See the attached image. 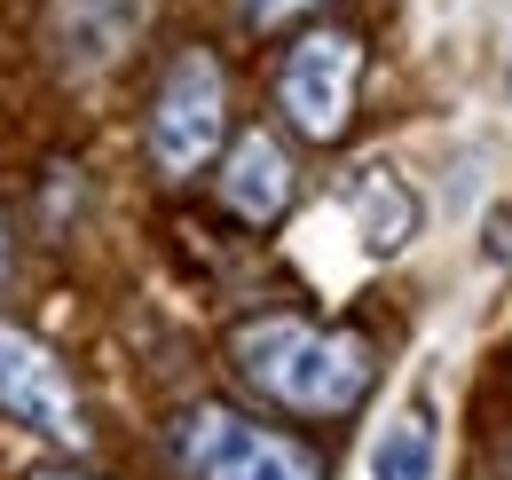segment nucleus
I'll return each instance as SVG.
<instances>
[{
  "mask_svg": "<svg viewBox=\"0 0 512 480\" xmlns=\"http://www.w3.org/2000/svg\"><path fill=\"white\" fill-rule=\"evenodd\" d=\"M308 8H331V0H245L253 24H292V16H308Z\"/></svg>",
  "mask_w": 512,
  "mask_h": 480,
  "instance_id": "9d476101",
  "label": "nucleus"
},
{
  "mask_svg": "<svg viewBox=\"0 0 512 480\" xmlns=\"http://www.w3.org/2000/svg\"><path fill=\"white\" fill-rule=\"evenodd\" d=\"M292 158H284V142L276 134H237V150H229V166H221V205L237 213V221H253V229H268V221H284V205H292Z\"/></svg>",
  "mask_w": 512,
  "mask_h": 480,
  "instance_id": "0eeeda50",
  "label": "nucleus"
},
{
  "mask_svg": "<svg viewBox=\"0 0 512 480\" xmlns=\"http://www.w3.org/2000/svg\"><path fill=\"white\" fill-rule=\"evenodd\" d=\"M371 480H434V418H426V410H410V418L379 441Z\"/></svg>",
  "mask_w": 512,
  "mask_h": 480,
  "instance_id": "1a4fd4ad",
  "label": "nucleus"
},
{
  "mask_svg": "<svg viewBox=\"0 0 512 480\" xmlns=\"http://www.w3.org/2000/svg\"><path fill=\"white\" fill-rule=\"evenodd\" d=\"M355 95H363V40L339 24L300 32L276 63V111L292 119L300 142H339L355 119Z\"/></svg>",
  "mask_w": 512,
  "mask_h": 480,
  "instance_id": "20e7f679",
  "label": "nucleus"
},
{
  "mask_svg": "<svg viewBox=\"0 0 512 480\" xmlns=\"http://www.w3.org/2000/svg\"><path fill=\"white\" fill-rule=\"evenodd\" d=\"M158 0H56L48 16V48L71 79H103L134 56V40L150 32Z\"/></svg>",
  "mask_w": 512,
  "mask_h": 480,
  "instance_id": "423d86ee",
  "label": "nucleus"
},
{
  "mask_svg": "<svg viewBox=\"0 0 512 480\" xmlns=\"http://www.w3.org/2000/svg\"><path fill=\"white\" fill-rule=\"evenodd\" d=\"M229 362H237V378L253 394H268L292 418H347V410H363V394L379 378L363 331H331V323H308V315H253V323H237L229 331Z\"/></svg>",
  "mask_w": 512,
  "mask_h": 480,
  "instance_id": "f257e3e1",
  "label": "nucleus"
},
{
  "mask_svg": "<svg viewBox=\"0 0 512 480\" xmlns=\"http://www.w3.org/2000/svg\"><path fill=\"white\" fill-rule=\"evenodd\" d=\"M0 418L32 425L64 449H87V410H79V386L64 378V362L48 355L40 339H24L16 323H0Z\"/></svg>",
  "mask_w": 512,
  "mask_h": 480,
  "instance_id": "39448f33",
  "label": "nucleus"
},
{
  "mask_svg": "<svg viewBox=\"0 0 512 480\" xmlns=\"http://www.w3.org/2000/svg\"><path fill=\"white\" fill-rule=\"evenodd\" d=\"M174 465L190 480H323V457L308 441L253 425L245 410H221V402H197L174 418Z\"/></svg>",
  "mask_w": 512,
  "mask_h": 480,
  "instance_id": "f03ea898",
  "label": "nucleus"
},
{
  "mask_svg": "<svg viewBox=\"0 0 512 480\" xmlns=\"http://www.w3.org/2000/svg\"><path fill=\"white\" fill-rule=\"evenodd\" d=\"M355 229H363V244L371 252H402V244L418 237V189H402V174H386V166H363L355 174Z\"/></svg>",
  "mask_w": 512,
  "mask_h": 480,
  "instance_id": "6e6552de",
  "label": "nucleus"
},
{
  "mask_svg": "<svg viewBox=\"0 0 512 480\" xmlns=\"http://www.w3.org/2000/svg\"><path fill=\"white\" fill-rule=\"evenodd\" d=\"M40 480H95V473H40Z\"/></svg>",
  "mask_w": 512,
  "mask_h": 480,
  "instance_id": "f8f14e48",
  "label": "nucleus"
},
{
  "mask_svg": "<svg viewBox=\"0 0 512 480\" xmlns=\"http://www.w3.org/2000/svg\"><path fill=\"white\" fill-rule=\"evenodd\" d=\"M0 276H8V221H0Z\"/></svg>",
  "mask_w": 512,
  "mask_h": 480,
  "instance_id": "9b49d317",
  "label": "nucleus"
},
{
  "mask_svg": "<svg viewBox=\"0 0 512 480\" xmlns=\"http://www.w3.org/2000/svg\"><path fill=\"white\" fill-rule=\"evenodd\" d=\"M221 134H229V79L213 48H182L150 95V166L166 181H190L197 166H213Z\"/></svg>",
  "mask_w": 512,
  "mask_h": 480,
  "instance_id": "7ed1b4c3",
  "label": "nucleus"
}]
</instances>
